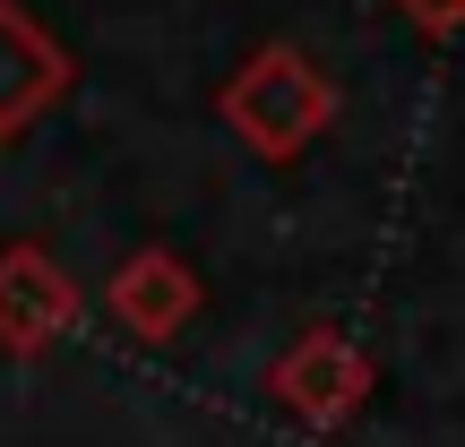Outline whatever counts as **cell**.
<instances>
[{
    "mask_svg": "<svg viewBox=\"0 0 465 447\" xmlns=\"http://www.w3.org/2000/svg\"><path fill=\"white\" fill-rule=\"evenodd\" d=\"M224 121H232L259 155H276V164H284V155H302V147L336 121V86L319 78L311 52L267 44V52H250V61L224 78Z\"/></svg>",
    "mask_w": 465,
    "mask_h": 447,
    "instance_id": "1",
    "label": "cell"
},
{
    "mask_svg": "<svg viewBox=\"0 0 465 447\" xmlns=\"http://www.w3.org/2000/svg\"><path fill=\"white\" fill-rule=\"evenodd\" d=\"M69 78H78L69 44L26 9V0H0V138L35 130V121L69 95Z\"/></svg>",
    "mask_w": 465,
    "mask_h": 447,
    "instance_id": "2",
    "label": "cell"
},
{
    "mask_svg": "<svg viewBox=\"0 0 465 447\" xmlns=\"http://www.w3.org/2000/svg\"><path fill=\"white\" fill-rule=\"evenodd\" d=\"M78 318V293L69 276L44 258V249H0V345L9 353H35Z\"/></svg>",
    "mask_w": 465,
    "mask_h": 447,
    "instance_id": "3",
    "label": "cell"
},
{
    "mask_svg": "<svg viewBox=\"0 0 465 447\" xmlns=\"http://www.w3.org/2000/svg\"><path fill=\"white\" fill-rule=\"evenodd\" d=\"M190 301H199V284H190V267L164 258V249H147V258H130L113 276V310H121V327H138V335H173L190 318Z\"/></svg>",
    "mask_w": 465,
    "mask_h": 447,
    "instance_id": "4",
    "label": "cell"
},
{
    "mask_svg": "<svg viewBox=\"0 0 465 447\" xmlns=\"http://www.w3.org/2000/svg\"><path fill=\"white\" fill-rule=\"evenodd\" d=\"M284 396L302 404V413H319V422H336L353 396H362V362H353L336 335H311V345L284 362Z\"/></svg>",
    "mask_w": 465,
    "mask_h": 447,
    "instance_id": "5",
    "label": "cell"
},
{
    "mask_svg": "<svg viewBox=\"0 0 465 447\" xmlns=\"http://www.w3.org/2000/svg\"><path fill=\"white\" fill-rule=\"evenodd\" d=\"M397 9L414 17L422 34H457V26H465V0H397Z\"/></svg>",
    "mask_w": 465,
    "mask_h": 447,
    "instance_id": "6",
    "label": "cell"
}]
</instances>
